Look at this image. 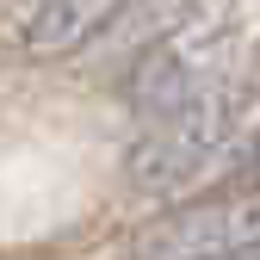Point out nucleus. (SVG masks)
Returning a JSON list of instances; mask_svg holds the SVG:
<instances>
[{"mask_svg":"<svg viewBox=\"0 0 260 260\" xmlns=\"http://www.w3.org/2000/svg\"><path fill=\"white\" fill-rule=\"evenodd\" d=\"M223 155V93L180 50L137 75V137L124 149V186L149 205H180Z\"/></svg>","mask_w":260,"mask_h":260,"instance_id":"f257e3e1","label":"nucleus"},{"mask_svg":"<svg viewBox=\"0 0 260 260\" xmlns=\"http://www.w3.org/2000/svg\"><path fill=\"white\" fill-rule=\"evenodd\" d=\"M242 248H260V180L217 199H186L130 236L137 260H217Z\"/></svg>","mask_w":260,"mask_h":260,"instance_id":"f03ea898","label":"nucleus"},{"mask_svg":"<svg viewBox=\"0 0 260 260\" xmlns=\"http://www.w3.org/2000/svg\"><path fill=\"white\" fill-rule=\"evenodd\" d=\"M217 260H260V248H242V254H217Z\"/></svg>","mask_w":260,"mask_h":260,"instance_id":"20e7f679","label":"nucleus"},{"mask_svg":"<svg viewBox=\"0 0 260 260\" xmlns=\"http://www.w3.org/2000/svg\"><path fill=\"white\" fill-rule=\"evenodd\" d=\"M124 0H25L19 13V50L25 56H75L118 19Z\"/></svg>","mask_w":260,"mask_h":260,"instance_id":"7ed1b4c3","label":"nucleus"}]
</instances>
